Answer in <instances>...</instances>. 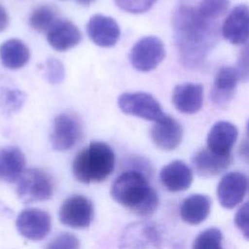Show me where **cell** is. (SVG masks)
<instances>
[{"instance_id": "6da1fadb", "label": "cell", "mask_w": 249, "mask_h": 249, "mask_svg": "<svg viewBox=\"0 0 249 249\" xmlns=\"http://www.w3.org/2000/svg\"><path fill=\"white\" fill-rule=\"evenodd\" d=\"M172 27L175 45L187 67H198L219 39L217 24L199 16L191 6L180 5L175 9Z\"/></svg>"}, {"instance_id": "7a4b0ae2", "label": "cell", "mask_w": 249, "mask_h": 249, "mask_svg": "<svg viewBox=\"0 0 249 249\" xmlns=\"http://www.w3.org/2000/svg\"><path fill=\"white\" fill-rule=\"evenodd\" d=\"M113 199L137 216L147 217L158 208L159 196L146 176L138 170L119 175L111 188Z\"/></svg>"}, {"instance_id": "3957f363", "label": "cell", "mask_w": 249, "mask_h": 249, "mask_svg": "<svg viewBox=\"0 0 249 249\" xmlns=\"http://www.w3.org/2000/svg\"><path fill=\"white\" fill-rule=\"evenodd\" d=\"M115 167L112 148L100 141L90 142L74 159L72 171L75 178L85 184L98 183L107 179Z\"/></svg>"}, {"instance_id": "277c9868", "label": "cell", "mask_w": 249, "mask_h": 249, "mask_svg": "<svg viewBox=\"0 0 249 249\" xmlns=\"http://www.w3.org/2000/svg\"><path fill=\"white\" fill-rule=\"evenodd\" d=\"M17 183L18 196L24 203L47 200L54 191L53 177L41 168L23 170Z\"/></svg>"}, {"instance_id": "5b68a950", "label": "cell", "mask_w": 249, "mask_h": 249, "mask_svg": "<svg viewBox=\"0 0 249 249\" xmlns=\"http://www.w3.org/2000/svg\"><path fill=\"white\" fill-rule=\"evenodd\" d=\"M118 106L124 114L147 121L158 122L165 116L159 101L143 91L122 93L118 98Z\"/></svg>"}, {"instance_id": "8992f818", "label": "cell", "mask_w": 249, "mask_h": 249, "mask_svg": "<svg viewBox=\"0 0 249 249\" xmlns=\"http://www.w3.org/2000/svg\"><path fill=\"white\" fill-rule=\"evenodd\" d=\"M165 49L162 41L156 36H145L138 40L129 53V62L141 72L155 69L164 58Z\"/></svg>"}, {"instance_id": "52a82bcc", "label": "cell", "mask_w": 249, "mask_h": 249, "mask_svg": "<svg viewBox=\"0 0 249 249\" xmlns=\"http://www.w3.org/2000/svg\"><path fill=\"white\" fill-rule=\"evenodd\" d=\"M161 235L158 226L150 221H138L125 227L119 247L121 249H145L148 246L159 248Z\"/></svg>"}, {"instance_id": "ba28073f", "label": "cell", "mask_w": 249, "mask_h": 249, "mask_svg": "<svg viewBox=\"0 0 249 249\" xmlns=\"http://www.w3.org/2000/svg\"><path fill=\"white\" fill-rule=\"evenodd\" d=\"M58 217L59 221L67 227L86 229L93 218L92 202L81 195L69 196L60 205Z\"/></svg>"}, {"instance_id": "9c48e42d", "label": "cell", "mask_w": 249, "mask_h": 249, "mask_svg": "<svg viewBox=\"0 0 249 249\" xmlns=\"http://www.w3.org/2000/svg\"><path fill=\"white\" fill-rule=\"evenodd\" d=\"M81 131L80 121L75 115L69 113L57 115L53 120L50 136L53 149L59 152L71 149L79 140Z\"/></svg>"}, {"instance_id": "30bf717a", "label": "cell", "mask_w": 249, "mask_h": 249, "mask_svg": "<svg viewBox=\"0 0 249 249\" xmlns=\"http://www.w3.org/2000/svg\"><path fill=\"white\" fill-rule=\"evenodd\" d=\"M18 231L29 240L44 239L51 231L52 219L48 212L38 208L22 210L16 222Z\"/></svg>"}, {"instance_id": "8fae6325", "label": "cell", "mask_w": 249, "mask_h": 249, "mask_svg": "<svg viewBox=\"0 0 249 249\" xmlns=\"http://www.w3.org/2000/svg\"><path fill=\"white\" fill-rule=\"evenodd\" d=\"M247 176L238 171L227 173L217 186V197L220 204L227 209L238 205L247 192Z\"/></svg>"}, {"instance_id": "7c38bea8", "label": "cell", "mask_w": 249, "mask_h": 249, "mask_svg": "<svg viewBox=\"0 0 249 249\" xmlns=\"http://www.w3.org/2000/svg\"><path fill=\"white\" fill-rule=\"evenodd\" d=\"M87 33L92 43L102 48L115 46L121 37L118 22L113 18L100 14L90 17L87 23Z\"/></svg>"}, {"instance_id": "4fadbf2b", "label": "cell", "mask_w": 249, "mask_h": 249, "mask_svg": "<svg viewBox=\"0 0 249 249\" xmlns=\"http://www.w3.org/2000/svg\"><path fill=\"white\" fill-rule=\"evenodd\" d=\"M222 35L234 45L246 44L249 35V9L240 4L232 9L222 25Z\"/></svg>"}, {"instance_id": "5bb4252c", "label": "cell", "mask_w": 249, "mask_h": 249, "mask_svg": "<svg viewBox=\"0 0 249 249\" xmlns=\"http://www.w3.org/2000/svg\"><path fill=\"white\" fill-rule=\"evenodd\" d=\"M155 123L151 129V137L154 144L163 151L176 149L183 138L182 124L176 119L166 115Z\"/></svg>"}, {"instance_id": "9a60e30c", "label": "cell", "mask_w": 249, "mask_h": 249, "mask_svg": "<svg viewBox=\"0 0 249 249\" xmlns=\"http://www.w3.org/2000/svg\"><path fill=\"white\" fill-rule=\"evenodd\" d=\"M231 154L221 156L208 148L197 150L192 157V164L197 175L201 177H213L225 171L231 163Z\"/></svg>"}, {"instance_id": "2e32d148", "label": "cell", "mask_w": 249, "mask_h": 249, "mask_svg": "<svg viewBox=\"0 0 249 249\" xmlns=\"http://www.w3.org/2000/svg\"><path fill=\"white\" fill-rule=\"evenodd\" d=\"M240 75L236 68L224 66L218 70L211 91L212 102L218 107H226L233 97Z\"/></svg>"}, {"instance_id": "e0dca14e", "label": "cell", "mask_w": 249, "mask_h": 249, "mask_svg": "<svg viewBox=\"0 0 249 249\" xmlns=\"http://www.w3.org/2000/svg\"><path fill=\"white\" fill-rule=\"evenodd\" d=\"M172 102L177 111L192 115L198 112L203 103V87L200 84L183 83L177 85L172 92Z\"/></svg>"}, {"instance_id": "ac0fdd59", "label": "cell", "mask_w": 249, "mask_h": 249, "mask_svg": "<svg viewBox=\"0 0 249 249\" xmlns=\"http://www.w3.org/2000/svg\"><path fill=\"white\" fill-rule=\"evenodd\" d=\"M47 40L53 49L65 52L81 42L82 33L72 21L57 19L47 31Z\"/></svg>"}, {"instance_id": "d6986e66", "label": "cell", "mask_w": 249, "mask_h": 249, "mask_svg": "<svg viewBox=\"0 0 249 249\" xmlns=\"http://www.w3.org/2000/svg\"><path fill=\"white\" fill-rule=\"evenodd\" d=\"M237 136L236 125L227 121H219L212 125L208 132L206 148L221 156L230 155Z\"/></svg>"}, {"instance_id": "ffe728a7", "label": "cell", "mask_w": 249, "mask_h": 249, "mask_svg": "<svg viewBox=\"0 0 249 249\" xmlns=\"http://www.w3.org/2000/svg\"><path fill=\"white\" fill-rule=\"evenodd\" d=\"M162 186L169 192H182L190 188L193 182L192 169L182 160H173L164 165L160 172Z\"/></svg>"}, {"instance_id": "44dd1931", "label": "cell", "mask_w": 249, "mask_h": 249, "mask_svg": "<svg viewBox=\"0 0 249 249\" xmlns=\"http://www.w3.org/2000/svg\"><path fill=\"white\" fill-rule=\"evenodd\" d=\"M24 165L25 157L18 147L10 146L0 150V181L17 182Z\"/></svg>"}, {"instance_id": "7402d4cb", "label": "cell", "mask_w": 249, "mask_h": 249, "mask_svg": "<svg viewBox=\"0 0 249 249\" xmlns=\"http://www.w3.org/2000/svg\"><path fill=\"white\" fill-rule=\"evenodd\" d=\"M211 198L206 195L195 194L185 198L180 207L182 220L190 225L202 223L209 215Z\"/></svg>"}, {"instance_id": "603a6c76", "label": "cell", "mask_w": 249, "mask_h": 249, "mask_svg": "<svg viewBox=\"0 0 249 249\" xmlns=\"http://www.w3.org/2000/svg\"><path fill=\"white\" fill-rule=\"evenodd\" d=\"M30 58L28 47L19 39H9L0 45V60L4 67L12 70L22 68Z\"/></svg>"}, {"instance_id": "cb8c5ba5", "label": "cell", "mask_w": 249, "mask_h": 249, "mask_svg": "<svg viewBox=\"0 0 249 249\" xmlns=\"http://www.w3.org/2000/svg\"><path fill=\"white\" fill-rule=\"evenodd\" d=\"M56 20L54 9L50 5H41L32 11L29 17V25L38 32H45Z\"/></svg>"}, {"instance_id": "d4e9b609", "label": "cell", "mask_w": 249, "mask_h": 249, "mask_svg": "<svg viewBox=\"0 0 249 249\" xmlns=\"http://www.w3.org/2000/svg\"><path fill=\"white\" fill-rule=\"evenodd\" d=\"M222 240L223 233L219 229H207L196 237L192 249H224Z\"/></svg>"}, {"instance_id": "484cf974", "label": "cell", "mask_w": 249, "mask_h": 249, "mask_svg": "<svg viewBox=\"0 0 249 249\" xmlns=\"http://www.w3.org/2000/svg\"><path fill=\"white\" fill-rule=\"evenodd\" d=\"M25 100V94L13 89H4L0 92V108L5 114H12L20 109Z\"/></svg>"}, {"instance_id": "4316f807", "label": "cell", "mask_w": 249, "mask_h": 249, "mask_svg": "<svg viewBox=\"0 0 249 249\" xmlns=\"http://www.w3.org/2000/svg\"><path fill=\"white\" fill-rule=\"evenodd\" d=\"M230 7V0H201L196 12L206 19L213 20L226 14Z\"/></svg>"}, {"instance_id": "83f0119b", "label": "cell", "mask_w": 249, "mask_h": 249, "mask_svg": "<svg viewBox=\"0 0 249 249\" xmlns=\"http://www.w3.org/2000/svg\"><path fill=\"white\" fill-rule=\"evenodd\" d=\"M64 76L65 69L62 62L53 57L48 58L45 65L46 80L52 85H57L63 81Z\"/></svg>"}, {"instance_id": "f1b7e54d", "label": "cell", "mask_w": 249, "mask_h": 249, "mask_svg": "<svg viewBox=\"0 0 249 249\" xmlns=\"http://www.w3.org/2000/svg\"><path fill=\"white\" fill-rule=\"evenodd\" d=\"M123 11L130 14H140L148 11L157 0H114Z\"/></svg>"}, {"instance_id": "f546056e", "label": "cell", "mask_w": 249, "mask_h": 249, "mask_svg": "<svg viewBox=\"0 0 249 249\" xmlns=\"http://www.w3.org/2000/svg\"><path fill=\"white\" fill-rule=\"evenodd\" d=\"M46 249H80V241L74 234L62 232L55 236Z\"/></svg>"}, {"instance_id": "4dcf8cb0", "label": "cell", "mask_w": 249, "mask_h": 249, "mask_svg": "<svg viewBox=\"0 0 249 249\" xmlns=\"http://www.w3.org/2000/svg\"><path fill=\"white\" fill-rule=\"evenodd\" d=\"M235 226L241 231L245 239H248L249 236V222H248V203H244L236 212L234 217Z\"/></svg>"}, {"instance_id": "1f68e13d", "label": "cell", "mask_w": 249, "mask_h": 249, "mask_svg": "<svg viewBox=\"0 0 249 249\" xmlns=\"http://www.w3.org/2000/svg\"><path fill=\"white\" fill-rule=\"evenodd\" d=\"M240 75V79L246 80L248 76V53L245 48L238 58V68L236 69Z\"/></svg>"}, {"instance_id": "d6a6232c", "label": "cell", "mask_w": 249, "mask_h": 249, "mask_svg": "<svg viewBox=\"0 0 249 249\" xmlns=\"http://www.w3.org/2000/svg\"><path fill=\"white\" fill-rule=\"evenodd\" d=\"M9 24V16L6 9L0 5V32L4 31Z\"/></svg>"}, {"instance_id": "836d02e7", "label": "cell", "mask_w": 249, "mask_h": 249, "mask_svg": "<svg viewBox=\"0 0 249 249\" xmlns=\"http://www.w3.org/2000/svg\"><path fill=\"white\" fill-rule=\"evenodd\" d=\"M95 0H77L78 3H80L81 5H84V6H89V5H90Z\"/></svg>"}]
</instances>
